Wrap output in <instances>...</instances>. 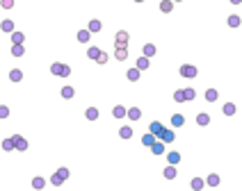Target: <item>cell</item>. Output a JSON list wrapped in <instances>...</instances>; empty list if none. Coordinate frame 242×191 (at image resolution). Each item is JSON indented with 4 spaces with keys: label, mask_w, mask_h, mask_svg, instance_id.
Masks as SVG:
<instances>
[{
    "label": "cell",
    "mask_w": 242,
    "mask_h": 191,
    "mask_svg": "<svg viewBox=\"0 0 242 191\" xmlns=\"http://www.w3.org/2000/svg\"><path fill=\"white\" fill-rule=\"evenodd\" d=\"M174 125H183V116H174Z\"/></svg>",
    "instance_id": "cell-9"
},
{
    "label": "cell",
    "mask_w": 242,
    "mask_h": 191,
    "mask_svg": "<svg viewBox=\"0 0 242 191\" xmlns=\"http://www.w3.org/2000/svg\"><path fill=\"white\" fill-rule=\"evenodd\" d=\"M62 93L66 96V98H71V96H73V89H71V87H66V89H64V91H62Z\"/></svg>",
    "instance_id": "cell-7"
},
{
    "label": "cell",
    "mask_w": 242,
    "mask_h": 191,
    "mask_svg": "<svg viewBox=\"0 0 242 191\" xmlns=\"http://www.w3.org/2000/svg\"><path fill=\"white\" fill-rule=\"evenodd\" d=\"M12 80H21V73H18V71H12Z\"/></svg>",
    "instance_id": "cell-12"
},
{
    "label": "cell",
    "mask_w": 242,
    "mask_h": 191,
    "mask_svg": "<svg viewBox=\"0 0 242 191\" xmlns=\"http://www.w3.org/2000/svg\"><path fill=\"white\" fill-rule=\"evenodd\" d=\"M217 98V91H208V100H215Z\"/></svg>",
    "instance_id": "cell-10"
},
{
    "label": "cell",
    "mask_w": 242,
    "mask_h": 191,
    "mask_svg": "<svg viewBox=\"0 0 242 191\" xmlns=\"http://www.w3.org/2000/svg\"><path fill=\"white\" fill-rule=\"evenodd\" d=\"M126 55H128V52H126V48H121V46H119V50H117V57H119V59H126Z\"/></svg>",
    "instance_id": "cell-3"
},
{
    "label": "cell",
    "mask_w": 242,
    "mask_h": 191,
    "mask_svg": "<svg viewBox=\"0 0 242 191\" xmlns=\"http://www.w3.org/2000/svg\"><path fill=\"white\" fill-rule=\"evenodd\" d=\"M126 41H128V34H126V32H119V34H117V43H126Z\"/></svg>",
    "instance_id": "cell-1"
},
{
    "label": "cell",
    "mask_w": 242,
    "mask_h": 191,
    "mask_svg": "<svg viewBox=\"0 0 242 191\" xmlns=\"http://www.w3.org/2000/svg\"><path fill=\"white\" fill-rule=\"evenodd\" d=\"M153 153H158V155H162V143H156V146H153Z\"/></svg>",
    "instance_id": "cell-5"
},
{
    "label": "cell",
    "mask_w": 242,
    "mask_h": 191,
    "mask_svg": "<svg viewBox=\"0 0 242 191\" xmlns=\"http://www.w3.org/2000/svg\"><path fill=\"white\" fill-rule=\"evenodd\" d=\"M137 66H139V68H146V66H148V61H146V59H142V57H139V61H137Z\"/></svg>",
    "instance_id": "cell-4"
},
{
    "label": "cell",
    "mask_w": 242,
    "mask_h": 191,
    "mask_svg": "<svg viewBox=\"0 0 242 191\" xmlns=\"http://www.w3.org/2000/svg\"><path fill=\"white\" fill-rule=\"evenodd\" d=\"M137 2H139V0H137Z\"/></svg>",
    "instance_id": "cell-13"
},
{
    "label": "cell",
    "mask_w": 242,
    "mask_h": 191,
    "mask_svg": "<svg viewBox=\"0 0 242 191\" xmlns=\"http://www.w3.org/2000/svg\"><path fill=\"white\" fill-rule=\"evenodd\" d=\"M89 39V32H80V41H87Z\"/></svg>",
    "instance_id": "cell-11"
},
{
    "label": "cell",
    "mask_w": 242,
    "mask_h": 191,
    "mask_svg": "<svg viewBox=\"0 0 242 191\" xmlns=\"http://www.w3.org/2000/svg\"><path fill=\"white\" fill-rule=\"evenodd\" d=\"M183 75H187V78H192V75H197V71L192 68V66H185V68H183Z\"/></svg>",
    "instance_id": "cell-2"
},
{
    "label": "cell",
    "mask_w": 242,
    "mask_h": 191,
    "mask_svg": "<svg viewBox=\"0 0 242 191\" xmlns=\"http://www.w3.org/2000/svg\"><path fill=\"white\" fill-rule=\"evenodd\" d=\"M162 139H164V141H171V139H174V134H171V132H164Z\"/></svg>",
    "instance_id": "cell-8"
},
{
    "label": "cell",
    "mask_w": 242,
    "mask_h": 191,
    "mask_svg": "<svg viewBox=\"0 0 242 191\" xmlns=\"http://www.w3.org/2000/svg\"><path fill=\"white\" fill-rule=\"evenodd\" d=\"M178 159H181V157H178V153H171V157H169V162H171V164H176Z\"/></svg>",
    "instance_id": "cell-6"
}]
</instances>
